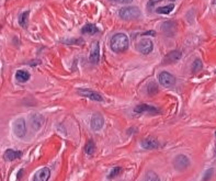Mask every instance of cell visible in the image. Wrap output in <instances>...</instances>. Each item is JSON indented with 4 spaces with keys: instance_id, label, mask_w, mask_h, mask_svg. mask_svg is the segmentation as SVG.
Here are the masks:
<instances>
[{
    "instance_id": "1",
    "label": "cell",
    "mask_w": 216,
    "mask_h": 181,
    "mask_svg": "<svg viewBox=\"0 0 216 181\" xmlns=\"http://www.w3.org/2000/svg\"><path fill=\"white\" fill-rule=\"evenodd\" d=\"M111 48L115 53H123L129 46V36L124 33H116L115 35L111 38Z\"/></svg>"
},
{
    "instance_id": "2",
    "label": "cell",
    "mask_w": 216,
    "mask_h": 181,
    "mask_svg": "<svg viewBox=\"0 0 216 181\" xmlns=\"http://www.w3.org/2000/svg\"><path fill=\"white\" fill-rule=\"evenodd\" d=\"M119 14L123 20H135L140 16V10L137 7H124Z\"/></svg>"
},
{
    "instance_id": "3",
    "label": "cell",
    "mask_w": 216,
    "mask_h": 181,
    "mask_svg": "<svg viewBox=\"0 0 216 181\" xmlns=\"http://www.w3.org/2000/svg\"><path fill=\"white\" fill-rule=\"evenodd\" d=\"M158 81L162 87L170 88L175 83V78L167 71H162L158 75Z\"/></svg>"
},
{
    "instance_id": "4",
    "label": "cell",
    "mask_w": 216,
    "mask_h": 181,
    "mask_svg": "<svg viewBox=\"0 0 216 181\" xmlns=\"http://www.w3.org/2000/svg\"><path fill=\"white\" fill-rule=\"evenodd\" d=\"M154 44L149 38H142L137 44V51L144 55H147L153 51Z\"/></svg>"
},
{
    "instance_id": "5",
    "label": "cell",
    "mask_w": 216,
    "mask_h": 181,
    "mask_svg": "<svg viewBox=\"0 0 216 181\" xmlns=\"http://www.w3.org/2000/svg\"><path fill=\"white\" fill-rule=\"evenodd\" d=\"M13 133L19 138L25 135V121L23 119H18L13 123Z\"/></svg>"
},
{
    "instance_id": "6",
    "label": "cell",
    "mask_w": 216,
    "mask_h": 181,
    "mask_svg": "<svg viewBox=\"0 0 216 181\" xmlns=\"http://www.w3.org/2000/svg\"><path fill=\"white\" fill-rule=\"evenodd\" d=\"M173 165H175V167L178 170H184L189 167L190 160L189 158L186 156H184V155H178V156L175 158Z\"/></svg>"
},
{
    "instance_id": "7",
    "label": "cell",
    "mask_w": 216,
    "mask_h": 181,
    "mask_svg": "<svg viewBox=\"0 0 216 181\" xmlns=\"http://www.w3.org/2000/svg\"><path fill=\"white\" fill-rule=\"evenodd\" d=\"M99 60H100V46H99V42H94L89 55V62L91 64H98Z\"/></svg>"
},
{
    "instance_id": "8",
    "label": "cell",
    "mask_w": 216,
    "mask_h": 181,
    "mask_svg": "<svg viewBox=\"0 0 216 181\" xmlns=\"http://www.w3.org/2000/svg\"><path fill=\"white\" fill-rule=\"evenodd\" d=\"M78 92L81 96L91 99V100H94V101H103V98H102L101 94H99L98 92H94L90 89H79Z\"/></svg>"
},
{
    "instance_id": "9",
    "label": "cell",
    "mask_w": 216,
    "mask_h": 181,
    "mask_svg": "<svg viewBox=\"0 0 216 181\" xmlns=\"http://www.w3.org/2000/svg\"><path fill=\"white\" fill-rule=\"evenodd\" d=\"M135 113H150V114H155V113H159V111L157 108L151 107V105H147V104H140L137 105L134 109Z\"/></svg>"
},
{
    "instance_id": "10",
    "label": "cell",
    "mask_w": 216,
    "mask_h": 181,
    "mask_svg": "<svg viewBox=\"0 0 216 181\" xmlns=\"http://www.w3.org/2000/svg\"><path fill=\"white\" fill-rule=\"evenodd\" d=\"M49 176H51V171H49L48 168L44 167L42 169H40L34 175V178L33 180L34 181H46L48 180Z\"/></svg>"
},
{
    "instance_id": "11",
    "label": "cell",
    "mask_w": 216,
    "mask_h": 181,
    "mask_svg": "<svg viewBox=\"0 0 216 181\" xmlns=\"http://www.w3.org/2000/svg\"><path fill=\"white\" fill-rule=\"evenodd\" d=\"M21 156H22V151H14V149L9 148V149L5 151V155H3V158H5L7 161H13L16 159H19Z\"/></svg>"
},
{
    "instance_id": "12",
    "label": "cell",
    "mask_w": 216,
    "mask_h": 181,
    "mask_svg": "<svg viewBox=\"0 0 216 181\" xmlns=\"http://www.w3.org/2000/svg\"><path fill=\"white\" fill-rule=\"evenodd\" d=\"M103 118H102V115L100 114H94L91 119V129L93 131H99V130L102 129V126H103Z\"/></svg>"
},
{
    "instance_id": "13",
    "label": "cell",
    "mask_w": 216,
    "mask_h": 181,
    "mask_svg": "<svg viewBox=\"0 0 216 181\" xmlns=\"http://www.w3.org/2000/svg\"><path fill=\"white\" fill-rule=\"evenodd\" d=\"M180 58H181V52H179V51H173V52L169 53V54L165 57V64L177 63Z\"/></svg>"
},
{
    "instance_id": "14",
    "label": "cell",
    "mask_w": 216,
    "mask_h": 181,
    "mask_svg": "<svg viewBox=\"0 0 216 181\" xmlns=\"http://www.w3.org/2000/svg\"><path fill=\"white\" fill-rule=\"evenodd\" d=\"M98 32H99L98 27H97L94 24H90V23L86 24L85 27L81 29L82 34H89V35H93V34H96V33H98Z\"/></svg>"
},
{
    "instance_id": "15",
    "label": "cell",
    "mask_w": 216,
    "mask_h": 181,
    "mask_svg": "<svg viewBox=\"0 0 216 181\" xmlns=\"http://www.w3.org/2000/svg\"><path fill=\"white\" fill-rule=\"evenodd\" d=\"M142 147L145 148V149H155V148L158 147V142L155 140H151V138H147V140H144L142 142Z\"/></svg>"
},
{
    "instance_id": "16",
    "label": "cell",
    "mask_w": 216,
    "mask_h": 181,
    "mask_svg": "<svg viewBox=\"0 0 216 181\" xmlns=\"http://www.w3.org/2000/svg\"><path fill=\"white\" fill-rule=\"evenodd\" d=\"M16 79L19 82H27V80L30 79V74H29L27 70H22V69H20V70L16 71Z\"/></svg>"
},
{
    "instance_id": "17",
    "label": "cell",
    "mask_w": 216,
    "mask_h": 181,
    "mask_svg": "<svg viewBox=\"0 0 216 181\" xmlns=\"http://www.w3.org/2000/svg\"><path fill=\"white\" fill-rule=\"evenodd\" d=\"M175 9V5L173 3H170L168 5H165V7H160V8H157L156 9V12L159 14H168L170 13L171 11Z\"/></svg>"
},
{
    "instance_id": "18",
    "label": "cell",
    "mask_w": 216,
    "mask_h": 181,
    "mask_svg": "<svg viewBox=\"0 0 216 181\" xmlns=\"http://www.w3.org/2000/svg\"><path fill=\"white\" fill-rule=\"evenodd\" d=\"M29 13H30V11H25V12H23V13L20 14L19 24L21 25L22 27H27V18H29Z\"/></svg>"
},
{
    "instance_id": "19",
    "label": "cell",
    "mask_w": 216,
    "mask_h": 181,
    "mask_svg": "<svg viewBox=\"0 0 216 181\" xmlns=\"http://www.w3.org/2000/svg\"><path fill=\"white\" fill-rule=\"evenodd\" d=\"M85 151L88 154V155H92L93 154V151H94V143H93L92 140H89V142L86 144Z\"/></svg>"
},
{
    "instance_id": "20",
    "label": "cell",
    "mask_w": 216,
    "mask_h": 181,
    "mask_svg": "<svg viewBox=\"0 0 216 181\" xmlns=\"http://www.w3.org/2000/svg\"><path fill=\"white\" fill-rule=\"evenodd\" d=\"M203 65H202V62L200 59H195L193 65H192V71L193 73H197V71H200L202 69Z\"/></svg>"
},
{
    "instance_id": "21",
    "label": "cell",
    "mask_w": 216,
    "mask_h": 181,
    "mask_svg": "<svg viewBox=\"0 0 216 181\" xmlns=\"http://www.w3.org/2000/svg\"><path fill=\"white\" fill-rule=\"evenodd\" d=\"M122 172V168L121 167H114L112 170H111V172L109 175V179H113L115 178L116 176H119L120 173Z\"/></svg>"
},
{
    "instance_id": "22",
    "label": "cell",
    "mask_w": 216,
    "mask_h": 181,
    "mask_svg": "<svg viewBox=\"0 0 216 181\" xmlns=\"http://www.w3.org/2000/svg\"><path fill=\"white\" fill-rule=\"evenodd\" d=\"M146 180H156V181H158L159 180V178L157 177V175L156 173H154V172H147L146 173Z\"/></svg>"
},
{
    "instance_id": "23",
    "label": "cell",
    "mask_w": 216,
    "mask_h": 181,
    "mask_svg": "<svg viewBox=\"0 0 216 181\" xmlns=\"http://www.w3.org/2000/svg\"><path fill=\"white\" fill-rule=\"evenodd\" d=\"M162 0H149L148 1V7H153L154 5H156L158 2H161Z\"/></svg>"
},
{
    "instance_id": "24",
    "label": "cell",
    "mask_w": 216,
    "mask_h": 181,
    "mask_svg": "<svg viewBox=\"0 0 216 181\" xmlns=\"http://www.w3.org/2000/svg\"><path fill=\"white\" fill-rule=\"evenodd\" d=\"M122 2H124V3H129V2H132V0H122Z\"/></svg>"
},
{
    "instance_id": "25",
    "label": "cell",
    "mask_w": 216,
    "mask_h": 181,
    "mask_svg": "<svg viewBox=\"0 0 216 181\" xmlns=\"http://www.w3.org/2000/svg\"><path fill=\"white\" fill-rule=\"evenodd\" d=\"M110 1H115V2H122V0H110Z\"/></svg>"
},
{
    "instance_id": "26",
    "label": "cell",
    "mask_w": 216,
    "mask_h": 181,
    "mask_svg": "<svg viewBox=\"0 0 216 181\" xmlns=\"http://www.w3.org/2000/svg\"><path fill=\"white\" fill-rule=\"evenodd\" d=\"M169 1H175V0H169Z\"/></svg>"
},
{
    "instance_id": "27",
    "label": "cell",
    "mask_w": 216,
    "mask_h": 181,
    "mask_svg": "<svg viewBox=\"0 0 216 181\" xmlns=\"http://www.w3.org/2000/svg\"><path fill=\"white\" fill-rule=\"evenodd\" d=\"M215 136H216V133H215Z\"/></svg>"
},
{
    "instance_id": "28",
    "label": "cell",
    "mask_w": 216,
    "mask_h": 181,
    "mask_svg": "<svg viewBox=\"0 0 216 181\" xmlns=\"http://www.w3.org/2000/svg\"><path fill=\"white\" fill-rule=\"evenodd\" d=\"M215 153H216V151H215Z\"/></svg>"
}]
</instances>
